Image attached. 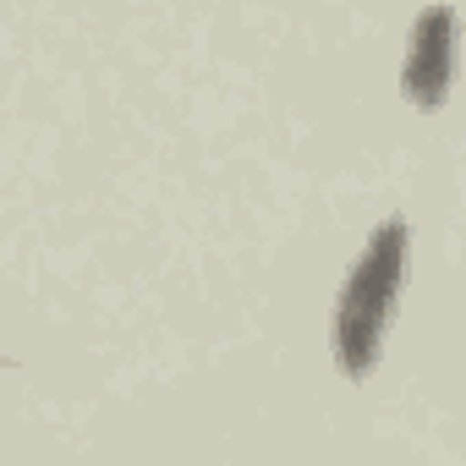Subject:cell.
I'll list each match as a JSON object with an SVG mask.
<instances>
[{"instance_id":"7a4b0ae2","label":"cell","mask_w":466,"mask_h":466,"mask_svg":"<svg viewBox=\"0 0 466 466\" xmlns=\"http://www.w3.org/2000/svg\"><path fill=\"white\" fill-rule=\"evenodd\" d=\"M450 77H455V12L450 6H428L411 23L400 88H406V99L417 110H439L450 99Z\"/></svg>"},{"instance_id":"6da1fadb","label":"cell","mask_w":466,"mask_h":466,"mask_svg":"<svg viewBox=\"0 0 466 466\" xmlns=\"http://www.w3.org/2000/svg\"><path fill=\"white\" fill-rule=\"evenodd\" d=\"M406 248H411L406 219H384V225H373V237L362 242L357 264L340 280L329 346H335V368L346 379H368L384 351V329H390V313L406 286Z\"/></svg>"}]
</instances>
